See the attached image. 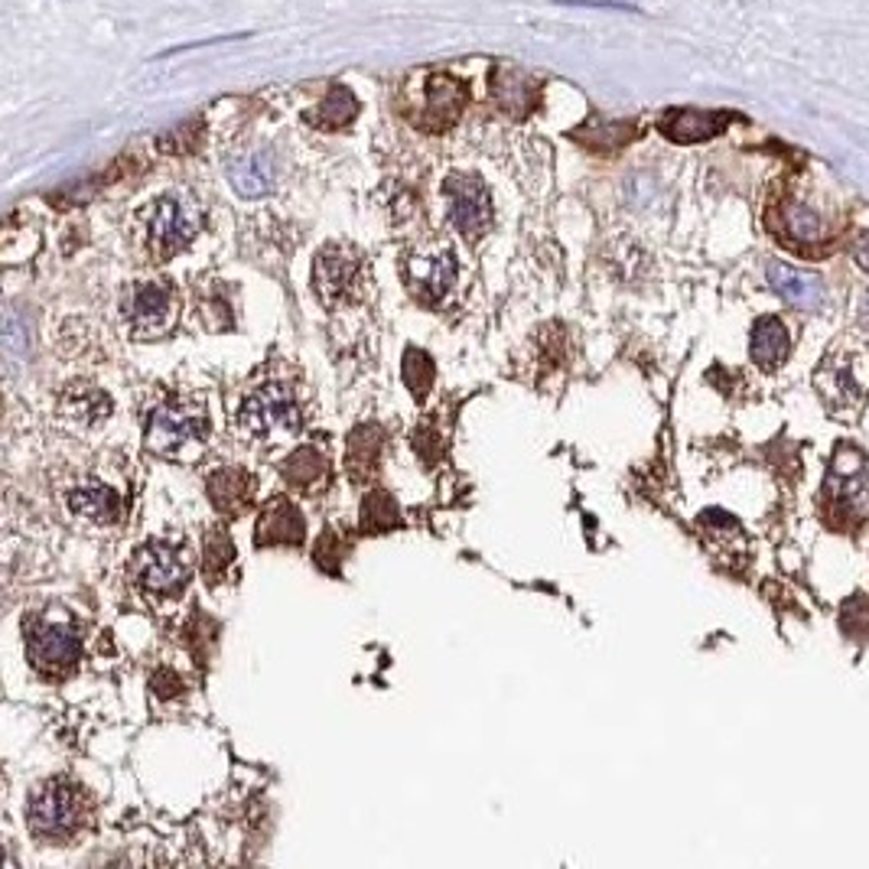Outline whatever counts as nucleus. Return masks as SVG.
I'll return each mask as SVG.
<instances>
[{
    "instance_id": "bb28decb",
    "label": "nucleus",
    "mask_w": 869,
    "mask_h": 869,
    "mask_svg": "<svg viewBox=\"0 0 869 869\" xmlns=\"http://www.w3.org/2000/svg\"><path fill=\"white\" fill-rule=\"evenodd\" d=\"M433 375H437V368H433V358L424 352V349H407L404 352V385L411 388V394L414 398H424L430 388H433Z\"/></svg>"
},
{
    "instance_id": "c756f323",
    "label": "nucleus",
    "mask_w": 869,
    "mask_h": 869,
    "mask_svg": "<svg viewBox=\"0 0 869 869\" xmlns=\"http://www.w3.org/2000/svg\"><path fill=\"white\" fill-rule=\"evenodd\" d=\"M150 684H153V694H160V697H173V694H179V688H182V681H179L173 671H166V668L156 671Z\"/></svg>"
},
{
    "instance_id": "aec40b11",
    "label": "nucleus",
    "mask_w": 869,
    "mask_h": 869,
    "mask_svg": "<svg viewBox=\"0 0 869 869\" xmlns=\"http://www.w3.org/2000/svg\"><path fill=\"white\" fill-rule=\"evenodd\" d=\"M205 492H209V499H212V505H215L218 512H225V515H241L244 505L251 502V476H248L244 469H235V466L218 469V473H212Z\"/></svg>"
},
{
    "instance_id": "9d476101",
    "label": "nucleus",
    "mask_w": 869,
    "mask_h": 869,
    "mask_svg": "<svg viewBox=\"0 0 869 869\" xmlns=\"http://www.w3.org/2000/svg\"><path fill=\"white\" fill-rule=\"evenodd\" d=\"M189 561H186V551H179L176 544H147L137 551L134 557V580L143 593L150 596H176L186 590L189 583Z\"/></svg>"
},
{
    "instance_id": "f257e3e1",
    "label": "nucleus",
    "mask_w": 869,
    "mask_h": 869,
    "mask_svg": "<svg viewBox=\"0 0 869 869\" xmlns=\"http://www.w3.org/2000/svg\"><path fill=\"white\" fill-rule=\"evenodd\" d=\"M212 420L199 401H163L150 407L143 424V443L163 459H196L209 443Z\"/></svg>"
},
{
    "instance_id": "4be33fe9",
    "label": "nucleus",
    "mask_w": 869,
    "mask_h": 869,
    "mask_svg": "<svg viewBox=\"0 0 869 869\" xmlns=\"http://www.w3.org/2000/svg\"><path fill=\"white\" fill-rule=\"evenodd\" d=\"M381 446H385V433H381L378 424H362L358 430H352V437H349V456H345L349 473L355 479H368L378 469Z\"/></svg>"
},
{
    "instance_id": "6ab92c4d",
    "label": "nucleus",
    "mask_w": 869,
    "mask_h": 869,
    "mask_svg": "<svg viewBox=\"0 0 869 869\" xmlns=\"http://www.w3.org/2000/svg\"><path fill=\"white\" fill-rule=\"evenodd\" d=\"M280 476L300 492H319L329 482V463L319 450L300 446L287 456V463L280 466Z\"/></svg>"
},
{
    "instance_id": "393cba45",
    "label": "nucleus",
    "mask_w": 869,
    "mask_h": 869,
    "mask_svg": "<svg viewBox=\"0 0 869 869\" xmlns=\"http://www.w3.org/2000/svg\"><path fill=\"white\" fill-rule=\"evenodd\" d=\"M785 231L798 244H818L828 238V222L821 218L818 209H811L805 202H792V205H785Z\"/></svg>"
},
{
    "instance_id": "20e7f679",
    "label": "nucleus",
    "mask_w": 869,
    "mask_h": 869,
    "mask_svg": "<svg viewBox=\"0 0 869 869\" xmlns=\"http://www.w3.org/2000/svg\"><path fill=\"white\" fill-rule=\"evenodd\" d=\"M238 424L244 433L257 437V440H274V437H293L303 427V414L300 404L293 398L290 388L284 385H264L261 391H254L241 411H238Z\"/></svg>"
},
{
    "instance_id": "b1692460",
    "label": "nucleus",
    "mask_w": 869,
    "mask_h": 869,
    "mask_svg": "<svg viewBox=\"0 0 869 869\" xmlns=\"http://www.w3.org/2000/svg\"><path fill=\"white\" fill-rule=\"evenodd\" d=\"M355 114H358V101H355V95H352L349 88L336 85V88H329V95L319 101V108L310 114V121H313L316 127L339 130V127H345Z\"/></svg>"
},
{
    "instance_id": "423d86ee",
    "label": "nucleus",
    "mask_w": 869,
    "mask_h": 869,
    "mask_svg": "<svg viewBox=\"0 0 869 869\" xmlns=\"http://www.w3.org/2000/svg\"><path fill=\"white\" fill-rule=\"evenodd\" d=\"M828 505L841 512V521L869 518V456L857 446H841L828 473Z\"/></svg>"
},
{
    "instance_id": "39448f33",
    "label": "nucleus",
    "mask_w": 869,
    "mask_h": 869,
    "mask_svg": "<svg viewBox=\"0 0 869 869\" xmlns=\"http://www.w3.org/2000/svg\"><path fill=\"white\" fill-rule=\"evenodd\" d=\"M26 658L46 678L68 675L81 658V635L72 622L62 619H36L26 629Z\"/></svg>"
},
{
    "instance_id": "f03ea898",
    "label": "nucleus",
    "mask_w": 869,
    "mask_h": 869,
    "mask_svg": "<svg viewBox=\"0 0 869 869\" xmlns=\"http://www.w3.org/2000/svg\"><path fill=\"white\" fill-rule=\"evenodd\" d=\"M85 811H88L85 792L68 779H52L29 795L26 821L29 831L42 841H68L81 828Z\"/></svg>"
},
{
    "instance_id": "4468645a",
    "label": "nucleus",
    "mask_w": 869,
    "mask_h": 869,
    "mask_svg": "<svg viewBox=\"0 0 869 869\" xmlns=\"http://www.w3.org/2000/svg\"><path fill=\"white\" fill-rule=\"evenodd\" d=\"M55 414L68 430H91L111 414V398L91 381H75L59 394Z\"/></svg>"
},
{
    "instance_id": "9b49d317",
    "label": "nucleus",
    "mask_w": 869,
    "mask_h": 869,
    "mask_svg": "<svg viewBox=\"0 0 869 869\" xmlns=\"http://www.w3.org/2000/svg\"><path fill=\"white\" fill-rule=\"evenodd\" d=\"M362 280V257L339 241H329L313 257V287L326 306H339L358 293Z\"/></svg>"
},
{
    "instance_id": "a878e982",
    "label": "nucleus",
    "mask_w": 869,
    "mask_h": 869,
    "mask_svg": "<svg viewBox=\"0 0 869 869\" xmlns=\"http://www.w3.org/2000/svg\"><path fill=\"white\" fill-rule=\"evenodd\" d=\"M401 525V512H398V502L385 492V489H375L365 495L362 502V531L368 534H385L391 528Z\"/></svg>"
},
{
    "instance_id": "dca6fc26",
    "label": "nucleus",
    "mask_w": 869,
    "mask_h": 869,
    "mask_svg": "<svg viewBox=\"0 0 869 869\" xmlns=\"http://www.w3.org/2000/svg\"><path fill=\"white\" fill-rule=\"evenodd\" d=\"M727 124H730V114H723V111H697V108H675V111H665V117L658 121L662 134L668 140H675V143L710 140Z\"/></svg>"
},
{
    "instance_id": "7ed1b4c3",
    "label": "nucleus",
    "mask_w": 869,
    "mask_h": 869,
    "mask_svg": "<svg viewBox=\"0 0 869 869\" xmlns=\"http://www.w3.org/2000/svg\"><path fill=\"white\" fill-rule=\"evenodd\" d=\"M199 228H202V209L189 192H166L150 205L147 241L160 261L182 251L196 238Z\"/></svg>"
},
{
    "instance_id": "cd10ccee",
    "label": "nucleus",
    "mask_w": 869,
    "mask_h": 869,
    "mask_svg": "<svg viewBox=\"0 0 869 869\" xmlns=\"http://www.w3.org/2000/svg\"><path fill=\"white\" fill-rule=\"evenodd\" d=\"M235 561V547H231V538L225 528H212L209 538H205V577L209 580H218Z\"/></svg>"
},
{
    "instance_id": "412c9836",
    "label": "nucleus",
    "mask_w": 869,
    "mask_h": 869,
    "mask_svg": "<svg viewBox=\"0 0 869 869\" xmlns=\"http://www.w3.org/2000/svg\"><path fill=\"white\" fill-rule=\"evenodd\" d=\"M769 284L779 297H785L795 306H818L824 297V287L815 274H802L789 264H772L769 267Z\"/></svg>"
},
{
    "instance_id": "0eeeda50",
    "label": "nucleus",
    "mask_w": 869,
    "mask_h": 869,
    "mask_svg": "<svg viewBox=\"0 0 869 869\" xmlns=\"http://www.w3.org/2000/svg\"><path fill=\"white\" fill-rule=\"evenodd\" d=\"M443 202H446V218L450 225L466 238L476 241L492 228L495 209H492V196L489 186L473 176V173H453L443 182Z\"/></svg>"
},
{
    "instance_id": "f3484780",
    "label": "nucleus",
    "mask_w": 869,
    "mask_h": 869,
    "mask_svg": "<svg viewBox=\"0 0 869 869\" xmlns=\"http://www.w3.org/2000/svg\"><path fill=\"white\" fill-rule=\"evenodd\" d=\"M466 98H469V91H466L463 81H456L453 75H433V78L427 81L424 127H430V130H446V127L459 117Z\"/></svg>"
},
{
    "instance_id": "ddd939ff",
    "label": "nucleus",
    "mask_w": 869,
    "mask_h": 869,
    "mask_svg": "<svg viewBox=\"0 0 869 869\" xmlns=\"http://www.w3.org/2000/svg\"><path fill=\"white\" fill-rule=\"evenodd\" d=\"M306 538V521L300 508L290 499H270L254 525V547H277V544H303Z\"/></svg>"
},
{
    "instance_id": "f8f14e48",
    "label": "nucleus",
    "mask_w": 869,
    "mask_h": 869,
    "mask_svg": "<svg viewBox=\"0 0 869 869\" xmlns=\"http://www.w3.org/2000/svg\"><path fill=\"white\" fill-rule=\"evenodd\" d=\"M72 518L85 521V525H95V528H111L121 521L124 515V499L114 486L101 482V479H85L78 482L68 499H65Z\"/></svg>"
},
{
    "instance_id": "7c9ffc66",
    "label": "nucleus",
    "mask_w": 869,
    "mask_h": 869,
    "mask_svg": "<svg viewBox=\"0 0 869 869\" xmlns=\"http://www.w3.org/2000/svg\"><path fill=\"white\" fill-rule=\"evenodd\" d=\"M854 257H857V264L869 274V231H860V235H857V241H854Z\"/></svg>"
},
{
    "instance_id": "6e6552de",
    "label": "nucleus",
    "mask_w": 869,
    "mask_h": 869,
    "mask_svg": "<svg viewBox=\"0 0 869 869\" xmlns=\"http://www.w3.org/2000/svg\"><path fill=\"white\" fill-rule=\"evenodd\" d=\"M459 274L456 254L450 248L440 244H427V248H414L404 257V280L407 290L414 293V300H420L424 306H437L446 300V293L453 290Z\"/></svg>"
},
{
    "instance_id": "1a4fd4ad",
    "label": "nucleus",
    "mask_w": 869,
    "mask_h": 869,
    "mask_svg": "<svg viewBox=\"0 0 869 869\" xmlns=\"http://www.w3.org/2000/svg\"><path fill=\"white\" fill-rule=\"evenodd\" d=\"M121 313L134 336H163L176 319V290L166 280H137L127 287Z\"/></svg>"
},
{
    "instance_id": "a211bd4d",
    "label": "nucleus",
    "mask_w": 869,
    "mask_h": 869,
    "mask_svg": "<svg viewBox=\"0 0 869 869\" xmlns=\"http://www.w3.org/2000/svg\"><path fill=\"white\" fill-rule=\"evenodd\" d=\"M789 345H792V339H789V329H785L782 319L766 316V319L756 323L753 339H750V349H753V362H756L763 371H776V368L785 362Z\"/></svg>"
},
{
    "instance_id": "5701e85b",
    "label": "nucleus",
    "mask_w": 869,
    "mask_h": 869,
    "mask_svg": "<svg viewBox=\"0 0 869 869\" xmlns=\"http://www.w3.org/2000/svg\"><path fill=\"white\" fill-rule=\"evenodd\" d=\"M492 95L499 98V104L512 114H528L534 98H538V85L534 78L521 75L518 68H502L499 75H492Z\"/></svg>"
},
{
    "instance_id": "2eb2a0df",
    "label": "nucleus",
    "mask_w": 869,
    "mask_h": 869,
    "mask_svg": "<svg viewBox=\"0 0 869 869\" xmlns=\"http://www.w3.org/2000/svg\"><path fill=\"white\" fill-rule=\"evenodd\" d=\"M225 173H228V182H231V189L238 196L261 199V196H267L274 189L277 166H274V156L267 150H248V153L231 156Z\"/></svg>"
},
{
    "instance_id": "c85d7f7f",
    "label": "nucleus",
    "mask_w": 869,
    "mask_h": 869,
    "mask_svg": "<svg viewBox=\"0 0 869 869\" xmlns=\"http://www.w3.org/2000/svg\"><path fill=\"white\" fill-rule=\"evenodd\" d=\"M342 554H345V544L339 541V534L329 528L319 541H316V551H313V557H316V564L323 567V570H329V574H336L339 570V564H342Z\"/></svg>"
}]
</instances>
